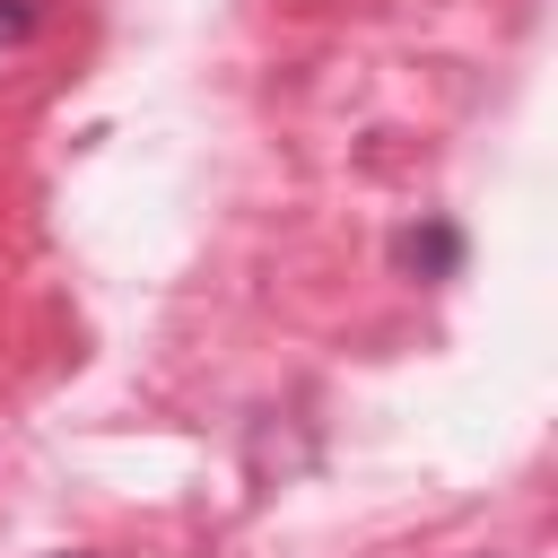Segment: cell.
<instances>
[{
  "instance_id": "6da1fadb",
  "label": "cell",
  "mask_w": 558,
  "mask_h": 558,
  "mask_svg": "<svg viewBox=\"0 0 558 558\" xmlns=\"http://www.w3.org/2000/svg\"><path fill=\"white\" fill-rule=\"evenodd\" d=\"M453 262H462V235H453L445 218H427V227L401 235V270H418V279H453Z\"/></svg>"
},
{
  "instance_id": "7a4b0ae2",
  "label": "cell",
  "mask_w": 558,
  "mask_h": 558,
  "mask_svg": "<svg viewBox=\"0 0 558 558\" xmlns=\"http://www.w3.org/2000/svg\"><path fill=\"white\" fill-rule=\"evenodd\" d=\"M35 17H44V0H0V44L35 35Z\"/></svg>"
},
{
  "instance_id": "3957f363",
  "label": "cell",
  "mask_w": 558,
  "mask_h": 558,
  "mask_svg": "<svg viewBox=\"0 0 558 558\" xmlns=\"http://www.w3.org/2000/svg\"><path fill=\"white\" fill-rule=\"evenodd\" d=\"M52 558H78V549H52Z\"/></svg>"
}]
</instances>
